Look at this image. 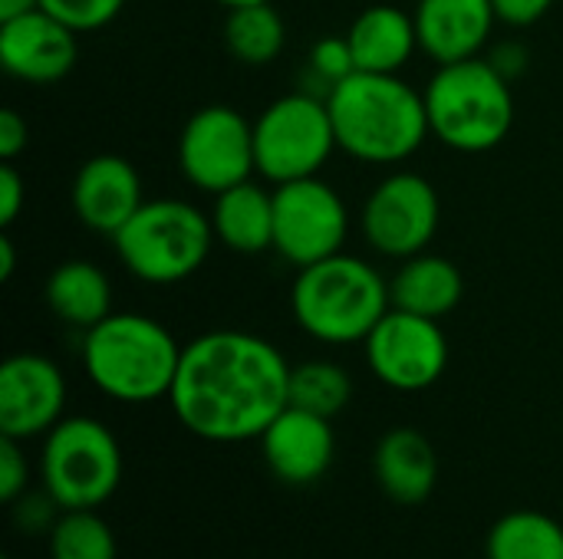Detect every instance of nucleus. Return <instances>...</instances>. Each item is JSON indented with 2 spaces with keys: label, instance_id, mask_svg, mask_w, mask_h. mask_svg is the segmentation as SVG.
I'll return each mask as SVG.
<instances>
[{
  "label": "nucleus",
  "instance_id": "obj_1",
  "mask_svg": "<svg viewBox=\"0 0 563 559\" xmlns=\"http://www.w3.org/2000/svg\"><path fill=\"white\" fill-rule=\"evenodd\" d=\"M290 372L294 366L271 339L211 329L185 346L168 405L178 425L201 441H254L290 405Z\"/></svg>",
  "mask_w": 563,
  "mask_h": 559
},
{
  "label": "nucleus",
  "instance_id": "obj_2",
  "mask_svg": "<svg viewBox=\"0 0 563 559\" xmlns=\"http://www.w3.org/2000/svg\"><path fill=\"white\" fill-rule=\"evenodd\" d=\"M336 145L366 165L409 161L429 132L426 96L399 72H353L327 89Z\"/></svg>",
  "mask_w": 563,
  "mask_h": 559
},
{
  "label": "nucleus",
  "instance_id": "obj_3",
  "mask_svg": "<svg viewBox=\"0 0 563 559\" xmlns=\"http://www.w3.org/2000/svg\"><path fill=\"white\" fill-rule=\"evenodd\" d=\"M185 346L145 313H109L82 333L86 379L112 402L148 405L168 399Z\"/></svg>",
  "mask_w": 563,
  "mask_h": 559
},
{
  "label": "nucleus",
  "instance_id": "obj_4",
  "mask_svg": "<svg viewBox=\"0 0 563 559\" xmlns=\"http://www.w3.org/2000/svg\"><path fill=\"white\" fill-rule=\"evenodd\" d=\"M393 310L389 280L356 254H333L300 267L290 287L297 326L323 346H356Z\"/></svg>",
  "mask_w": 563,
  "mask_h": 559
},
{
  "label": "nucleus",
  "instance_id": "obj_5",
  "mask_svg": "<svg viewBox=\"0 0 563 559\" xmlns=\"http://www.w3.org/2000/svg\"><path fill=\"white\" fill-rule=\"evenodd\" d=\"M422 96L432 138L462 155L498 148L515 125L511 82L482 56L439 66Z\"/></svg>",
  "mask_w": 563,
  "mask_h": 559
},
{
  "label": "nucleus",
  "instance_id": "obj_6",
  "mask_svg": "<svg viewBox=\"0 0 563 559\" xmlns=\"http://www.w3.org/2000/svg\"><path fill=\"white\" fill-rule=\"evenodd\" d=\"M211 214L185 198L145 201L112 237L119 264L142 283L175 287L195 277L214 244Z\"/></svg>",
  "mask_w": 563,
  "mask_h": 559
},
{
  "label": "nucleus",
  "instance_id": "obj_7",
  "mask_svg": "<svg viewBox=\"0 0 563 559\" xmlns=\"http://www.w3.org/2000/svg\"><path fill=\"white\" fill-rule=\"evenodd\" d=\"M36 471L59 511H96L122 484V448L99 418L69 415L43 435Z\"/></svg>",
  "mask_w": 563,
  "mask_h": 559
},
{
  "label": "nucleus",
  "instance_id": "obj_8",
  "mask_svg": "<svg viewBox=\"0 0 563 559\" xmlns=\"http://www.w3.org/2000/svg\"><path fill=\"white\" fill-rule=\"evenodd\" d=\"M336 148L330 105L313 92H287L254 119V158L267 185L320 175Z\"/></svg>",
  "mask_w": 563,
  "mask_h": 559
},
{
  "label": "nucleus",
  "instance_id": "obj_9",
  "mask_svg": "<svg viewBox=\"0 0 563 559\" xmlns=\"http://www.w3.org/2000/svg\"><path fill=\"white\" fill-rule=\"evenodd\" d=\"M350 208L320 175L274 185V254L290 267H310L343 250Z\"/></svg>",
  "mask_w": 563,
  "mask_h": 559
},
{
  "label": "nucleus",
  "instance_id": "obj_10",
  "mask_svg": "<svg viewBox=\"0 0 563 559\" xmlns=\"http://www.w3.org/2000/svg\"><path fill=\"white\" fill-rule=\"evenodd\" d=\"M178 168L191 188L211 198L247 181L251 175H257L254 122H247L234 105L224 102L201 105L181 125Z\"/></svg>",
  "mask_w": 563,
  "mask_h": 559
},
{
  "label": "nucleus",
  "instance_id": "obj_11",
  "mask_svg": "<svg viewBox=\"0 0 563 559\" xmlns=\"http://www.w3.org/2000/svg\"><path fill=\"white\" fill-rule=\"evenodd\" d=\"M442 221V201L435 185L419 171H393L386 175L363 201L360 227L366 244L389 257V260H409L439 234Z\"/></svg>",
  "mask_w": 563,
  "mask_h": 559
},
{
  "label": "nucleus",
  "instance_id": "obj_12",
  "mask_svg": "<svg viewBox=\"0 0 563 559\" xmlns=\"http://www.w3.org/2000/svg\"><path fill=\"white\" fill-rule=\"evenodd\" d=\"M369 372L393 392H426L449 369V336L439 320L389 310L363 343Z\"/></svg>",
  "mask_w": 563,
  "mask_h": 559
},
{
  "label": "nucleus",
  "instance_id": "obj_13",
  "mask_svg": "<svg viewBox=\"0 0 563 559\" xmlns=\"http://www.w3.org/2000/svg\"><path fill=\"white\" fill-rule=\"evenodd\" d=\"M66 376L40 353H13L0 366V435L43 438L66 415Z\"/></svg>",
  "mask_w": 563,
  "mask_h": 559
},
{
  "label": "nucleus",
  "instance_id": "obj_14",
  "mask_svg": "<svg viewBox=\"0 0 563 559\" xmlns=\"http://www.w3.org/2000/svg\"><path fill=\"white\" fill-rule=\"evenodd\" d=\"M79 33L43 7L0 20V66L30 86H53L73 72Z\"/></svg>",
  "mask_w": 563,
  "mask_h": 559
},
{
  "label": "nucleus",
  "instance_id": "obj_15",
  "mask_svg": "<svg viewBox=\"0 0 563 559\" xmlns=\"http://www.w3.org/2000/svg\"><path fill=\"white\" fill-rule=\"evenodd\" d=\"M69 204L86 231L115 237L129 224V217L145 204L142 178L135 165L122 155H92L73 175Z\"/></svg>",
  "mask_w": 563,
  "mask_h": 559
},
{
  "label": "nucleus",
  "instance_id": "obj_16",
  "mask_svg": "<svg viewBox=\"0 0 563 559\" xmlns=\"http://www.w3.org/2000/svg\"><path fill=\"white\" fill-rule=\"evenodd\" d=\"M271 474L290 488L320 481L336 458V435L330 418L287 405L257 438Z\"/></svg>",
  "mask_w": 563,
  "mask_h": 559
},
{
  "label": "nucleus",
  "instance_id": "obj_17",
  "mask_svg": "<svg viewBox=\"0 0 563 559\" xmlns=\"http://www.w3.org/2000/svg\"><path fill=\"white\" fill-rule=\"evenodd\" d=\"M419 49L445 66L482 56L498 13L492 0H416L412 10Z\"/></svg>",
  "mask_w": 563,
  "mask_h": 559
},
{
  "label": "nucleus",
  "instance_id": "obj_18",
  "mask_svg": "<svg viewBox=\"0 0 563 559\" xmlns=\"http://www.w3.org/2000/svg\"><path fill=\"white\" fill-rule=\"evenodd\" d=\"M376 481L396 504H422L439 481V458L432 441L416 428H393L376 445Z\"/></svg>",
  "mask_w": 563,
  "mask_h": 559
},
{
  "label": "nucleus",
  "instance_id": "obj_19",
  "mask_svg": "<svg viewBox=\"0 0 563 559\" xmlns=\"http://www.w3.org/2000/svg\"><path fill=\"white\" fill-rule=\"evenodd\" d=\"M346 43L360 72H402L419 49V33L412 13L373 3L350 23Z\"/></svg>",
  "mask_w": 563,
  "mask_h": 559
},
{
  "label": "nucleus",
  "instance_id": "obj_20",
  "mask_svg": "<svg viewBox=\"0 0 563 559\" xmlns=\"http://www.w3.org/2000/svg\"><path fill=\"white\" fill-rule=\"evenodd\" d=\"M211 227L221 247L231 254H264L274 250V188L267 191L254 178L214 194Z\"/></svg>",
  "mask_w": 563,
  "mask_h": 559
},
{
  "label": "nucleus",
  "instance_id": "obj_21",
  "mask_svg": "<svg viewBox=\"0 0 563 559\" xmlns=\"http://www.w3.org/2000/svg\"><path fill=\"white\" fill-rule=\"evenodd\" d=\"M389 297L396 310L445 320L465 297V277L449 257L422 250L409 260H399V270L389 280Z\"/></svg>",
  "mask_w": 563,
  "mask_h": 559
},
{
  "label": "nucleus",
  "instance_id": "obj_22",
  "mask_svg": "<svg viewBox=\"0 0 563 559\" xmlns=\"http://www.w3.org/2000/svg\"><path fill=\"white\" fill-rule=\"evenodd\" d=\"M43 300L73 329H92L112 313V280L92 260H63L43 283Z\"/></svg>",
  "mask_w": 563,
  "mask_h": 559
},
{
  "label": "nucleus",
  "instance_id": "obj_23",
  "mask_svg": "<svg viewBox=\"0 0 563 559\" xmlns=\"http://www.w3.org/2000/svg\"><path fill=\"white\" fill-rule=\"evenodd\" d=\"M485 557L563 559V527L544 511H511L492 527Z\"/></svg>",
  "mask_w": 563,
  "mask_h": 559
},
{
  "label": "nucleus",
  "instance_id": "obj_24",
  "mask_svg": "<svg viewBox=\"0 0 563 559\" xmlns=\"http://www.w3.org/2000/svg\"><path fill=\"white\" fill-rule=\"evenodd\" d=\"M224 46L244 66H267L287 46V23L274 3L234 7L224 16Z\"/></svg>",
  "mask_w": 563,
  "mask_h": 559
},
{
  "label": "nucleus",
  "instance_id": "obj_25",
  "mask_svg": "<svg viewBox=\"0 0 563 559\" xmlns=\"http://www.w3.org/2000/svg\"><path fill=\"white\" fill-rule=\"evenodd\" d=\"M353 399V379L340 362L330 359H307L300 366H294L290 372V405L323 415V418H336Z\"/></svg>",
  "mask_w": 563,
  "mask_h": 559
},
{
  "label": "nucleus",
  "instance_id": "obj_26",
  "mask_svg": "<svg viewBox=\"0 0 563 559\" xmlns=\"http://www.w3.org/2000/svg\"><path fill=\"white\" fill-rule=\"evenodd\" d=\"M115 534L96 511H59L49 530V559H115Z\"/></svg>",
  "mask_w": 563,
  "mask_h": 559
},
{
  "label": "nucleus",
  "instance_id": "obj_27",
  "mask_svg": "<svg viewBox=\"0 0 563 559\" xmlns=\"http://www.w3.org/2000/svg\"><path fill=\"white\" fill-rule=\"evenodd\" d=\"M129 0H40L46 13L63 20L76 33H92L109 26Z\"/></svg>",
  "mask_w": 563,
  "mask_h": 559
},
{
  "label": "nucleus",
  "instance_id": "obj_28",
  "mask_svg": "<svg viewBox=\"0 0 563 559\" xmlns=\"http://www.w3.org/2000/svg\"><path fill=\"white\" fill-rule=\"evenodd\" d=\"M310 72L317 79L330 86L343 82L346 76L356 72V59H353V49L346 43V36H323L310 46Z\"/></svg>",
  "mask_w": 563,
  "mask_h": 559
},
{
  "label": "nucleus",
  "instance_id": "obj_29",
  "mask_svg": "<svg viewBox=\"0 0 563 559\" xmlns=\"http://www.w3.org/2000/svg\"><path fill=\"white\" fill-rule=\"evenodd\" d=\"M30 491V461L16 438L0 435V501L13 504Z\"/></svg>",
  "mask_w": 563,
  "mask_h": 559
},
{
  "label": "nucleus",
  "instance_id": "obj_30",
  "mask_svg": "<svg viewBox=\"0 0 563 559\" xmlns=\"http://www.w3.org/2000/svg\"><path fill=\"white\" fill-rule=\"evenodd\" d=\"M56 511H59V504L43 488L36 494L26 491L23 497L13 501V524H16V530H26V534H43V530L49 534L53 524L59 521Z\"/></svg>",
  "mask_w": 563,
  "mask_h": 559
},
{
  "label": "nucleus",
  "instance_id": "obj_31",
  "mask_svg": "<svg viewBox=\"0 0 563 559\" xmlns=\"http://www.w3.org/2000/svg\"><path fill=\"white\" fill-rule=\"evenodd\" d=\"M26 204V185L23 175L7 161L0 168V227H10Z\"/></svg>",
  "mask_w": 563,
  "mask_h": 559
},
{
  "label": "nucleus",
  "instance_id": "obj_32",
  "mask_svg": "<svg viewBox=\"0 0 563 559\" xmlns=\"http://www.w3.org/2000/svg\"><path fill=\"white\" fill-rule=\"evenodd\" d=\"M30 145V125L16 109L0 112V158L13 161L23 148Z\"/></svg>",
  "mask_w": 563,
  "mask_h": 559
},
{
  "label": "nucleus",
  "instance_id": "obj_33",
  "mask_svg": "<svg viewBox=\"0 0 563 559\" xmlns=\"http://www.w3.org/2000/svg\"><path fill=\"white\" fill-rule=\"evenodd\" d=\"M492 3H495L498 23H508V26H531L554 7V0H492Z\"/></svg>",
  "mask_w": 563,
  "mask_h": 559
},
{
  "label": "nucleus",
  "instance_id": "obj_34",
  "mask_svg": "<svg viewBox=\"0 0 563 559\" xmlns=\"http://www.w3.org/2000/svg\"><path fill=\"white\" fill-rule=\"evenodd\" d=\"M492 63H495V69L508 79V82H515L518 76H525V69H528V46H521V43H515V40H505V43H498L495 49H492V56H488Z\"/></svg>",
  "mask_w": 563,
  "mask_h": 559
},
{
  "label": "nucleus",
  "instance_id": "obj_35",
  "mask_svg": "<svg viewBox=\"0 0 563 559\" xmlns=\"http://www.w3.org/2000/svg\"><path fill=\"white\" fill-rule=\"evenodd\" d=\"M16 270V247L10 234H0V280L7 283Z\"/></svg>",
  "mask_w": 563,
  "mask_h": 559
},
{
  "label": "nucleus",
  "instance_id": "obj_36",
  "mask_svg": "<svg viewBox=\"0 0 563 559\" xmlns=\"http://www.w3.org/2000/svg\"><path fill=\"white\" fill-rule=\"evenodd\" d=\"M33 7H40V0H0V20L3 16H16V13L33 10Z\"/></svg>",
  "mask_w": 563,
  "mask_h": 559
},
{
  "label": "nucleus",
  "instance_id": "obj_37",
  "mask_svg": "<svg viewBox=\"0 0 563 559\" xmlns=\"http://www.w3.org/2000/svg\"><path fill=\"white\" fill-rule=\"evenodd\" d=\"M214 3H221L224 10H234V7H247V3H271V0H214Z\"/></svg>",
  "mask_w": 563,
  "mask_h": 559
}]
</instances>
